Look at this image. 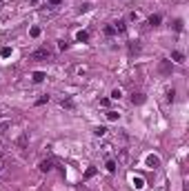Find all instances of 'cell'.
Returning <instances> with one entry per match:
<instances>
[{"mask_svg":"<svg viewBox=\"0 0 189 191\" xmlns=\"http://www.w3.org/2000/svg\"><path fill=\"white\" fill-rule=\"evenodd\" d=\"M49 56H51V51L47 49V47H40V49L31 51V56H29V58H31V60H47Z\"/></svg>","mask_w":189,"mask_h":191,"instance_id":"1","label":"cell"},{"mask_svg":"<svg viewBox=\"0 0 189 191\" xmlns=\"http://www.w3.org/2000/svg\"><path fill=\"white\" fill-rule=\"evenodd\" d=\"M38 169H40L42 173H49V171L53 169V160H51V158H47V160H40V162H38Z\"/></svg>","mask_w":189,"mask_h":191,"instance_id":"2","label":"cell"},{"mask_svg":"<svg viewBox=\"0 0 189 191\" xmlns=\"http://www.w3.org/2000/svg\"><path fill=\"white\" fill-rule=\"evenodd\" d=\"M147 167L158 169V167H160V158H158V156H154V154H149V156H147Z\"/></svg>","mask_w":189,"mask_h":191,"instance_id":"3","label":"cell"},{"mask_svg":"<svg viewBox=\"0 0 189 191\" xmlns=\"http://www.w3.org/2000/svg\"><path fill=\"white\" fill-rule=\"evenodd\" d=\"M27 140H29V136H27V133H22V136L16 140V147H18V149H25V147H27Z\"/></svg>","mask_w":189,"mask_h":191,"instance_id":"4","label":"cell"},{"mask_svg":"<svg viewBox=\"0 0 189 191\" xmlns=\"http://www.w3.org/2000/svg\"><path fill=\"white\" fill-rule=\"evenodd\" d=\"M45 78H47L45 71H33V73H31V80H33V82H42Z\"/></svg>","mask_w":189,"mask_h":191,"instance_id":"5","label":"cell"},{"mask_svg":"<svg viewBox=\"0 0 189 191\" xmlns=\"http://www.w3.org/2000/svg\"><path fill=\"white\" fill-rule=\"evenodd\" d=\"M131 102L134 104H143L145 102V93H131Z\"/></svg>","mask_w":189,"mask_h":191,"instance_id":"6","label":"cell"},{"mask_svg":"<svg viewBox=\"0 0 189 191\" xmlns=\"http://www.w3.org/2000/svg\"><path fill=\"white\" fill-rule=\"evenodd\" d=\"M113 29H116V31H125L127 29V20H116V22H113Z\"/></svg>","mask_w":189,"mask_h":191,"instance_id":"7","label":"cell"},{"mask_svg":"<svg viewBox=\"0 0 189 191\" xmlns=\"http://www.w3.org/2000/svg\"><path fill=\"white\" fill-rule=\"evenodd\" d=\"M76 40H78V42H87L89 40V33L87 31H78V33H76Z\"/></svg>","mask_w":189,"mask_h":191,"instance_id":"8","label":"cell"},{"mask_svg":"<svg viewBox=\"0 0 189 191\" xmlns=\"http://www.w3.org/2000/svg\"><path fill=\"white\" fill-rule=\"evenodd\" d=\"M171 60L174 62H185V56L180 51H171Z\"/></svg>","mask_w":189,"mask_h":191,"instance_id":"9","label":"cell"},{"mask_svg":"<svg viewBox=\"0 0 189 191\" xmlns=\"http://www.w3.org/2000/svg\"><path fill=\"white\" fill-rule=\"evenodd\" d=\"M174 96H176L174 89H165V102H174Z\"/></svg>","mask_w":189,"mask_h":191,"instance_id":"10","label":"cell"},{"mask_svg":"<svg viewBox=\"0 0 189 191\" xmlns=\"http://www.w3.org/2000/svg\"><path fill=\"white\" fill-rule=\"evenodd\" d=\"M160 20H163V18H160L158 14H156V16H149V25H151V27H158Z\"/></svg>","mask_w":189,"mask_h":191,"instance_id":"11","label":"cell"},{"mask_svg":"<svg viewBox=\"0 0 189 191\" xmlns=\"http://www.w3.org/2000/svg\"><path fill=\"white\" fill-rule=\"evenodd\" d=\"M105 133H107V127H96V129H93V136H96V138H102Z\"/></svg>","mask_w":189,"mask_h":191,"instance_id":"12","label":"cell"},{"mask_svg":"<svg viewBox=\"0 0 189 191\" xmlns=\"http://www.w3.org/2000/svg\"><path fill=\"white\" fill-rule=\"evenodd\" d=\"M120 118V113L118 111H107V120H111V122H116Z\"/></svg>","mask_w":189,"mask_h":191,"instance_id":"13","label":"cell"},{"mask_svg":"<svg viewBox=\"0 0 189 191\" xmlns=\"http://www.w3.org/2000/svg\"><path fill=\"white\" fill-rule=\"evenodd\" d=\"M96 176V167H89L87 171H85V180H89V178H93Z\"/></svg>","mask_w":189,"mask_h":191,"instance_id":"14","label":"cell"},{"mask_svg":"<svg viewBox=\"0 0 189 191\" xmlns=\"http://www.w3.org/2000/svg\"><path fill=\"white\" fill-rule=\"evenodd\" d=\"M0 56H2V58H9V56H11V47H2V49H0Z\"/></svg>","mask_w":189,"mask_h":191,"instance_id":"15","label":"cell"},{"mask_svg":"<svg viewBox=\"0 0 189 191\" xmlns=\"http://www.w3.org/2000/svg\"><path fill=\"white\" fill-rule=\"evenodd\" d=\"M111 98H113V100H120V98H122V89H113V91H111Z\"/></svg>","mask_w":189,"mask_h":191,"instance_id":"16","label":"cell"},{"mask_svg":"<svg viewBox=\"0 0 189 191\" xmlns=\"http://www.w3.org/2000/svg\"><path fill=\"white\" fill-rule=\"evenodd\" d=\"M134 187H136V189H143V187H145V180H143V178H134Z\"/></svg>","mask_w":189,"mask_h":191,"instance_id":"17","label":"cell"},{"mask_svg":"<svg viewBox=\"0 0 189 191\" xmlns=\"http://www.w3.org/2000/svg\"><path fill=\"white\" fill-rule=\"evenodd\" d=\"M29 36H31V38H38V36H40V27H31V29H29Z\"/></svg>","mask_w":189,"mask_h":191,"instance_id":"18","label":"cell"},{"mask_svg":"<svg viewBox=\"0 0 189 191\" xmlns=\"http://www.w3.org/2000/svg\"><path fill=\"white\" fill-rule=\"evenodd\" d=\"M107 171H109V173L116 171V160H109V162H107Z\"/></svg>","mask_w":189,"mask_h":191,"instance_id":"19","label":"cell"},{"mask_svg":"<svg viewBox=\"0 0 189 191\" xmlns=\"http://www.w3.org/2000/svg\"><path fill=\"white\" fill-rule=\"evenodd\" d=\"M116 33V29H113V25H107L105 27V36H113Z\"/></svg>","mask_w":189,"mask_h":191,"instance_id":"20","label":"cell"},{"mask_svg":"<svg viewBox=\"0 0 189 191\" xmlns=\"http://www.w3.org/2000/svg\"><path fill=\"white\" fill-rule=\"evenodd\" d=\"M127 20H129V22H138V14H136V11H131V14L127 16Z\"/></svg>","mask_w":189,"mask_h":191,"instance_id":"21","label":"cell"},{"mask_svg":"<svg viewBox=\"0 0 189 191\" xmlns=\"http://www.w3.org/2000/svg\"><path fill=\"white\" fill-rule=\"evenodd\" d=\"M138 49H140V45H138V42H131V45H129V51H131V53H136Z\"/></svg>","mask_w":189,"mask_h":191,"instance_id":"22","label":"cell"},{"mask_svg":"<svg viewBox=\"0 0 189 191\" xmlns=\"http://www.w3.org/2000/svg\"><path fill=\"white\" fill-rule=\"evenodd\" d=\"M174 29H176V31H183V20H176V22H174Z\"/></svg>","mask_w":189,"mask_h":191,"instance_id":"23","label":"cell"},{"mask_svg":"<svg viewBox=\"0 0 189 191\" xmlns=\"http://www.w3.org/2000/svg\"><path fill=\"white\" fill-rule=\"evenodd\" d=\"M62 107H67V109H73V102L67 98V100H62Z\"/></svg>","mask_w":189,"mask_h":191,"instance_id":"24","label":"cell"},{"mask_svg":"<svg viewBox=\"0 0 189 191\" xmlns=\"http://www.w3.org/2000/svg\"><path fill=\"white\" fill-rule=\"evenodd\" d=\"M45 102H49V96H47V93L42 96V98H38V104H45Z\"/></svg>","mask_w":189,"mask_h":191,"instance_id":"25","label":"cell"},{"mask_svg":"<svg viewBox=\"0 0 189 191\" xmlns=\"http://www.w3.org/2000/svg\"><path fill=\"white\" fill-rule=\"evenodd\" d=\"M160 69H163V71H169V62L163 60V62H160Z\"/></svg>","mask_w":189,"mask_h":191,"instance_id":"26","label":"cell"},{"mask_svg":"<svg viewBox=\"0 0 189 191\" xmlns=\"http://www.w3.org/2000/svg\"><path fill=\"white\" fill-rule=\"evenodd\" d=\"M76 73H80V76L87 73V67H76Z\"/></svg>","mask_w":189,"mask_h":191,"instance_id":"27","label":"cell"},{"mask_svg":"<svg viewBox=\"0 0 189 191\" xmlns=\"http://www.w3.org/2000/svg\"><path fill=\"white\" fill-rule=\"evenodd\" d=\"M49 5H51V7H58V5H60V0H49Z\"/></svg>","mask_w":189,"mask_h":191,"instance_id":"28","label":"cell"}]
</instances>
